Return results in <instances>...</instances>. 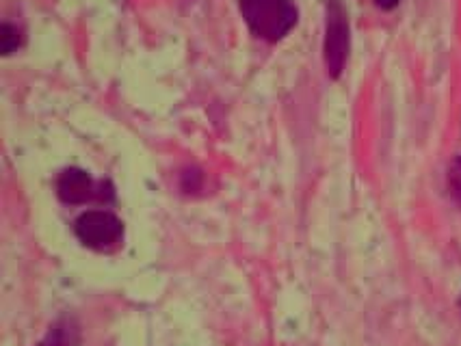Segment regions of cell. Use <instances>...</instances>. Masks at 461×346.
I'll list each match as a JSON object with an SVG mask.
<instances>
[{
  "label": "cell",
  "mask_w": 461,
  "mask_h": 346,
  "mask_svg": "<svg viewBox=\"0 0 461 346\" xmlns=\"http://www.w3.org/2000/svg\"><path fill=\"white\" fill-rule=\"evenodd\" d=\"M240 13L249 31L265 41H280L297 24L293 0H239Z\"/></svg>",
  "instance_id": "6da1fadb"
},
{
  "label": "cell",
  "mask_w": 461,
  "mask_h": 346,
  "mask_svg": "<svg viewBox=\"0 0 461 346\" xmlns=\"http://www.w3.org/2000/svg\"><path fill=\"white\" fill-rule=\"evenodd\" d=\"M347 57H349V20L340 0H330L325 26V66L331 78L340 76Z\"/></svg>",
  "instance_id": "7a4b0ae2"
},
{
  "label": "cell",
  "mask_w": 461,
  "mask_h": 346,
  "mask_svg": "<svg viewBox=\"0 0 461 346\" xmlns=\"http://www.w3.org/2000/svg\"><path fill=\"white\" fill-rule=\"evenodd\" d=\"M74 232L85 247L109 249L115 243H120L122 234H124V223L113 212L89 210L74 223Z\"/></svg>",
  "instance_id": "3957f363"
},
{
  "label": "cell",
  "mask_w": 461,
  "mask_h": 346,
  "mask_svg": "<svg viewBox=\"0 0 461 346\" xmlns=\"http://www.w3.org/2000/svg\"><path fill=\"white\" fill-rule=\"evenodd\" d=\"M57 193L66 204H85L94 197V182L83 169H66L57 180Z\"/></svg>",
  "instance_id": "277c9868"
},
{
  "label": "cell",
  "mask_w": 461,
  "mask_h": 346,
  "mask_svg": "<svg viewBox=\"0 0 461 346\" xmlns=\"http://www.w3.org/2000/svg\"><path fill=\"white\" fill-rule=\"evenodd\" d=\"M37 346H80V332L77 323L69 321V318L55 323L50 332L46 333V338Z\"/></svg>",
  "instance_id": "5b68a950"
},
{
  "label": "cell",
  "mask_w": 461,
  "mask_h": 346,
  "mask_svg": "<svg viewBox=\"0 0 461 346\" xmlns=\"http://www.w3.org/2000/svg\"><path fill=\"white\" fill-rule=\"evenodd\" d=\"M448 191L455 204L461 206V156L455 158L448 167Z\"/></svg>",
  "instance_id": "8992f818"
},
{
  "label": "cell",
  "mask_w": 461,
  "mask_h": 346,
  "mask_svg": "<svg viewBox=\"0 0 461 346\" xmlns=\"http://www.w3.org/2000/svg\"><path fill=\"white\" fill-rule=\"evenodd\" d=\"M0 48H3L5 55H12L14 50L20 48V31L12 24L3 26V35H0Z\"/></svg>",
  "instance_id": "52a82bcc"
},
{
  "label": "cell",
  "mask_w": 461,
  "mask_h": 346,
  "mask_svg": "<svg viewBox=\"0 0 461 346\" xmlns=\"http://www.w3.org/2000/svg\"><path fill=\"white\" fill-rule=\"evenodd\" d=\"M396 3H399V0H377V4L382 9H393L396 7Z\"/></svg>",
  "instance_id": "ba28073f"
}]
</instances>
